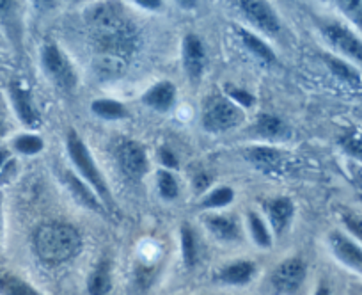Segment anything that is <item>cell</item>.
<instances>
[{
    "mask_svg": "<svg viewBox=\"0 0 362 295\" xmlns=\"http://www.w3.org/2000/svg\"><path fill=\"white\" fill-rule=\"evenodd\" d=\"M34 251L41 262L48 265L69 262L82 249V238L73 226L59 221L43 223L33 238Z\"/></svg>",
    "mask_w": 362,
    "mask_h": 295,
    "instance_id": "6da1fadb",
    "label": "cell"
},
{
    "mask_svg": "<svg viewBox=\"0 0 362 295\" xmlns=\"http://www.w3.org/2000/svg\"><path fill=\"white\" fill-rule=\"evenodd\" d=\"M68 151L73 164H75V168L78 169L80 175L87 180V183L93 187L96 196L102 199V203L105 204L107 208H112L114 199L112 196H110V190L109 187H107L105 180H103L102 173H100L98 168H96L95 161H93V157H90L89 150H87V146L83 144L82 139H80L73 130L69 132L68 135Z\"/></svg>",
    "mask_w": 362,
    "mask_h": 295,
    "instance_id": "7a4b0ae2",
    "label": "cell"
},
{
    "mask_svg": "<svg viewBox=\"0 0 362 295\" xmlns=\"http://www.w3.org/2000/svg\"><path fill=\"white\" fill-rule=\"evenodd\" d=\"M243 114L238 107L222 96H211L203 110V127L208 132H224L236 127Z\"/></svg>",
    "mask_w": 362,
    "mask_h": 295,
    "instance_id": "3957f363",
    "label": "cell"
},
{
    "mask_svg": "<svg viewBox=\"0 0 362 295\" xmlns=\"http://www.w3.org/2000/svg\"><path fill=\"white\" fill-rule=\"evenodd\" d=\"M41 61H43L45 71L48 73V77L59 86V88L69 89L75 88L76 84V73L73 69L71 62L61 54L55 45H47L43 48V54H41Z\"/></svg>",
    "mask_w": 362,
    "mask_h": 295,
    "instance_id": "277c9868",
    "label": "cell"
},
{
    "mask_svg": "<svg viewBox=\"0 0 362 295\" xmlns=\"http://www.w3.org/2000/svg\"><path fill=\"white\" fill-rule=\"evenodd\" d=\"M305 279V263L300 258H288L274 269L270 276L272 288L277 294L293 295Z\"/></svg>",
    "mask_w": 362,
    "mask_h": 295,
    "instance_id": "5b68a950",
    "label": "cell"
},
{
    "mask_svg": "<svg viewBox=\"0 0 362 295\" xmlns=\"http://www.w3.org/2000/svg\"><path fill=\"white\" fill-rule=\"evenodd\" d=\"M323 34L336 50L362 64V40H358L350 29L339 25V23H330V25L323 27Z\"/></svg>",
    "mask_w": 362,
    "mask_h": 295,
    "instance_id": "8992f818",
    "label": "cell"
},
{
    "mask_svg": "<svg viewBox=\"0 0 362 295\" xmlns=\"http://www.w3.org/2000/svg\"><path fill=\"white\" fill-rule=\"evenodd\" d=\"M117 162L121 169L132 178H141L148 171V158L141 144L135 141H123L116 150Z\"/></svg>",
    "mask_w": 362,
    "mask_h": 295,
    "instance_id": "52a82bcc",
    "label": "cell"
},
{
    "mask_svg": "<svg viewBox=\"0 0 362 295\" xmlns=\"http://www.w3.org/2000/svg\"><path fill=\"white\" fill-rule=\"evenodd\" d=\"M329 244L334 256H336L343 265L355 270L357 274H362V245H358L357 242H354L351 238H348L346 235L339 233V231L330 233Z\"/></svg>",
    "mask_w": 362,
    "mask_h": 295,
    "instance_id": "ba28073f",
    "label": "cell"
},
{
    "mask_svg": "<svg viewBox=\"0 0 362 295\" xmlns=\"http://www.w3.org/2000/svg\"><path fill=\"white\" fill-rule=\"evenodd\" d=\"M240 9L243 11V15L250 20L256 27H259L261 30L268 34H277L281 30V23L277 15L274 13V9L270 8L264 2H257V0H245V2H240Z\"/></svg>",
    "mask_w": 362,
    "mask_h": 295,
    "instance_id": "9c48e42d",
    "label": "cell"
},
{
    "mask_svg": "<svg viewBox=\"0 0 362 295\" xmlns=\"http://www.w3.org/2000/svg\"><path fill=\"white\" fill-rule=\"evenodd\" d=\"M9 93H11L13 105H15V110L16 114H18L20 121L30 128L37 127V125H40V114H37L36 107H34L30 93L27 91V89H23L20 84H11Z\"/></svg>",
    "mask_w": 362,
    "mask_h": 295,
    "instance_id": "30bf717a",
    "label": "cell"
},
{
    "mask_svg": "<svg viewBox=\"0 0 362 295\" xmlns=\"http://www.w3.org/2000/svg\"><path fill=\"white\" fill-rule=\"evenodd\" d=\"M183 62L190 79L197 81L204 68V47L199 37L194 34H189L183 41Z\"/></svg>",
    "mask_w": 362,
    "mask_h": 295,
    "instance_id": "8fae6325",
    "label": "cell"
},
{
    "mask_svg": "<svg viewBox=\"0 0 362 295\" xmlns=\"http://www.w3.org/2000/svg\"><path fill=\"white\" fill-rule=\"evenodd\" d=\"M256 272V265L254 262L249 260H238V262H233L229 265L222 267L217 274H215V279L218 283L224 284H245L249 283L250 277Z\"/></svg>",
    "mask_w": 362,
    "mask_h": 295,
    "instance_id": "7c38bea8",
    "label": "cell"
},
{
    "mask_svg": "<svg viewBox=\"0 0 362 295\" xmlns=\"http://www.w3.org/2000/svg\"><path fill=\"white\" fill-rule=\"evenodd\" d=\"M112 288V272H110L109 260H100L95 270L90 272L87 281V291L89 295H107Z\"/></svg>",
    "mask_w": 362,
    "mask_h": 295,
    "instance_id": "4fadbf2b",
    "label": "cell"
},
{
    "mask_svg": "<svg viewBox=\"0 0 362 295\" xmlns=\"http://www.w3.org/2000/svg\"><path fill=\"white\" fill-rule=\"evenodd\" d=\"M268 214H270V223L276 230V233H283L284 228L290 223L293 215V204L288 197H277V199L268 203Z\"/></svg>",
    "mask_w": 362,
    "mask_h": 295,
    "instance_id": "5bb4252c",
    "label": "cell"
},
{
    "mask_svg": "<svg viewBox=\"0 0 362 295\" xmlns=\"http://www.w3.org/2000/svg\"><path fill=\"white\" fill-rule=\"evenodd\" d=\"M174 96H176L174 86L170 84V82H160V84H156L155 88H151L146 93L144 103L156 110H167L173 105Z\"/></svg>",
    "mask_w": 362,
    "mask_h": 295,
    "instance_id": "9a60e30c",
    "label": "cell"
},
{
    "mask_svg": "<svg viewBox=\"0 0 362 295\" xmlns=\"http://www.w3.org/2000/svg\"><path fill=\"white\" fill-rule=\"evenodd\" d=\"M0 295H41L30 283L11 272H0Z\"/></svg>",
    "mask_w": 362,
    "mask_h": 295,
    "instance_id": "2e32d148",
    "label": "cell"
},
{
    "mask_svg": "<svg viewBox=\"0 0 362 295\" xmlns=\"http://www.w3.org/2000/svg\"><path fill=\"white\" fill-rule=\"evenodd\" d=\"M66 182H68L69 189L73 190V194H75L76 199H78L80 203L86 204V207L90 208V210L103 212L102 203H100V201H98L96 194L93 192V190H90L89 187H87L86 183L82 182V180L76 178V176L73 175V173H66Z\"/></svg>",
    "mask_w": 362,
    "mask_h": 295,
    "instance_id": "e0dca14e",
    "label": "cell"
},
{
    "mask_svg": "<svg viewBox=\"0 0 362 295\" xmlns=\"http://www.w3.org/2000/svg\"><path fill=\"white\" fill-rule=\"evenodd\" d=\"M256 130L261 137L267 139H284L290 134L284 121H281L276 116H270V114H263V116L257 117Z\"/></svg>",
    "mask_w": 362,
    "mask_h": 295,
    "instance_id": "ac0fdd59",
    "label": "cell"
},
{
    "mask_svg": "<svg viewBox=\"0 0 362 295\" xmlns=\"http://www.w3.org/2000/svg\"><path fill=\"white\" fill-rule=\"evenodd\" d=\"M323 59H325L327 66H329L330 71H332L337 79H341V81L346 82V84L361 86V73H358L354 66L344 62L343 59L332 57V55H325Z\"/></svg>",
    "mask_w": 362,
    "mask_h": 295,
    "instance_id": "d6986e66",
    "label": "cell"
},
{
    "mask_svg": "<svg viewBox=\"0 0 362 295\" xmlns=\"http://www.w3.org/2000/svg\"><path fill=\"white\" fill-rule=\"evenodd\" d=\"M206 224L218 238L222 241H235L238 237V226L231 217H224V215H214V217L206 219Z\"/></svg>",
    "mask_w": 362,
    "mask_h": 295,
    "instance_id": "ffe728a7",
    "label": "cell"
},
{
    "mask_svg": "<svg viewBox=\"0 0 362 295\" xmlns=\"http://www.w3.org/2000/svg\"><path fill=\"white\" fill-rule=\"evenodd\" d=\"M240 37H242L243 45H245L247 48H249L252 54H256L257 57L261 59V61L268 62V64H272V62H276V55H274V52H272V48L268 47L267 43H263V41L259 40V37L252 36L250 33H247V30L240 29Z\"/></svg>",
    "mask_w": 362,
    "mask_h": 295,
    "instance_id": "44dd1931",
    "label": "cell"
},
{
    "mask_svg": "<svg viewBox=\"0 0 362 295\" xmlns=\"http://www.w3.org/2000/svg\"><path fill=\"white\" fill-rule=\"evenodd\" d=\"M245 157L259 168H276V166H279L283 155L274 148H250Z\"/></svg>",
    "mask_w": 362,
    "mask_h": 295,
    "instance_id": "7402d4cb",
    "label": "cell"
},
{
    "mask_svg": "<svg viewBox=\"0 0 362 295\" xmlns=\"http://www.w3.org/2000/svg\"><path fill=\"white\" fill-rule=\"evenodd\" d=\"M90 107H93V112L96 116L103 117V120L112 121L127 116V109L119 102H116V100H96Z\"/></svg>",
    "mask_w": 362,
    "mask_h": 295,
    "instance_id": "603a6c76",
    "label": "cell"
},
{
    "mask_svg": "<svg viewBox=\"0 0 362 295\" xmlns=\"http://www.w3.org/2000/svg\"><path fill=\"white\" fill-rule=\"evenodd\" d=\"M181 248H183V260L189 267L196 265L197 262V242L192 230L185 226L181 230Z\"/></svg>",
    "mask_w": 362,
    "mask_h": 295,
    "instance_id": "cb8c5ba5",
    "label": "cell"
},
{
    "mask_svg": "<svg viewBox=\"0 0 362 295\" xmlns=\"http://www.w3.org/2000/svg\"><path fill=\"white\" fill-rule=\"evenodd\" d=\"M249 224H250V231H252V237L261 248H270L272 245V238L268 235L267 226L263 224V221L259 219V215L256 214H249Z\"/></svg>",
    "mask_w": 362,
    "mask_h": 295,
    "instance_id": "d4e9b609",
    "label": "cell"
},
{
    "mask_svg": "<svg viewBox=\"0 0 362 295\" xmlns=\"http://www.w3.org/2000/svg\"><path fill=\"white\" fill-rule=\"evenodd\" d=\"M15 150L25 155H36L43 150V141L36 135H20L15 141Z\"/></svg>",
    "mask_w": 362,
    "mask_h": 295,
    "instance_id": "484cf974",
    "label": "cell"
},
{
    "mask_svg": "<svg viewBox=\"0 0 362 295\" xmlns=\"http://www.w3.org/2000/svg\"><path fill=\"white\" fill-rule=\"evenodd\" d=\"M233 201V190L229 187H221V189H215L206 199L203 201L204 208H218L226 207Z\"/></svg>",
    "mask_w": 362,
    "mask_h": 295,
    "instance_id": "4316f807",
    "label": "cell"
},
{
    "mask_svg": "<svg viewBox=\"0 0 362 295\" xmlns=\"http://www.w3.org/2000/svg\"><path fill=\"white\" fill-rule=\"evenodd\" d=\"M158 190L165 199H174L177 196V183L170 173L162 171L158 175Z\"/></svg>",
    "mask_w": 362,
    "mask_h": 295,
    "instance_id": "83f0119b",
    "label": "cell"
},
{
    "mask_svg": "<svg viewBox=\"0 0 362 295\" xmlns=\"http://www.w3.org/2000/svg\"><path fill=\"white\" fill-rule=\"evenodd\" d=\"M341 9L350 20H354L357 25L362 27V2L361 0H351V2H339Z\"/></svg>",
    "mask_w": 362,
    "mask_h": 295,
    "instance_id": "f1b7e54d",
    "label": "cell"
},
{
    "mask_svg": "<svg viewBox=\"0 0 362 295\" xmlns=\"http://www.w3.org/2000/svg\"><path fill=\"white\" fill-rule=\"evenodd\" d=\"M343 223L351 235L362 244V219L355 214H344Z\"/></svg>",
    "mask_w": 362,
    "mask_h": 295,
    "instance_id": "f546056e",
    "label": "cell"
},
{
    "mask_svg": "<svg viewBox=\"0 0 362 295\" xmlns=\"http://www.w3.org/2000/svg\"><path fill=\"white\" fill-rule=\"evenodd\" d=\"M228 91H229V95H231V98L236 100V102H238L242 107H250L254 103V96L250 95V93L243 91V89L229 88Z\"/></svg>",
    "mask_w": 362,
    "mask_h": 295,
    "instance_id": "4dcf8cb0",
    "label": "cell"
},
{
    "mask_svg": "<svg viewBox=\"0 0 362 295\" xmlns=\"http://www.w3.org/2000/svg\"><path fill=\"white\" fill-rule=\"evenodd\" d=\"M343 144L348 151H354V154L362 151V141L358 137H355V135H350V137L343 139Z\"/></svg>",
    "mask_w": 362,
    "mask_h": 295,
    "instance_id": "1f68e13d",
    "label": "cell"
},
{
    "mask_svg": "<svg viewBox=\"0 0 362 295\" xmlns=\"http://www.w3.org/2000/svg\"><path fill=\"white\" fill-rule=\"evenodd\" d=\"M160 158H162V164L167 166V168H177V161L173 155V151L169 148H162L160 151Z\"/></svg>",
    "mask_w": 362,
    "mask_h": 295,
    "instance_id": "d6a6232c",
    "label": "cell"
},
{
    "mask_svg": "<svg viewBox=\"0 0 362 295\" xmlns=\"http://www.w3.org/2000/svg\"><path fill=\"white\" fill-rule=\"evenodd\" d=\"M210 183H211L210 176L199 175V176H197V178H196V189H197V190H204L208 185H210Z\"/></svg>",
    "mask_w": 362,
    "mask_h": 295,
    "instance_id": "836d02e7",
    "label": "cell"
},
{
    "mask_svg": "<svg viewBox=\"0 0 362 295\" xmlns=\"http://www.w3.org/2000/svg\"><path fill=\"white\" fill-rule=\"evenodd\" d=\"M315 295H332V294H330V288H329V284H327L325 281H322V283L318 284V288H316Z\"/></svg>",
    "mask_w": 362,
    "mask_h": 295,
    "instance_id": "e575fe53",
    "label": "cell"
},
{
    "mask_svg": "<svg viewBox=\"0 0 362 295\" xmlns=\"http://www.w3.org/2000/svg\"><path fill=\"white\" fill-rule=\"evenodd\" d=\"M139 6H144V8H148V9H156V8H160V2H151V0H139L137 2Z\"/></svg>",
    "mask_w": 362,
    "mask_h": 295,
    "instance_id": "d590c367",
    "label": "cell"
},
{
    "mask_svg": "<svg viewBox=\"0 0 362 295\" xmlns=\"http://www.w3.org/2000/svg\"><path fill=\"white\" fill-rule=\"evenodd\" d=\"M8 157H9V154L6 150H0V169L4 168L6 164H8Z\"/></svg>",
    "mask_w": 362,
    "mask_h": 295,
    "instance_id": "8d00e7d4",
    "label": "cell"
},
{
    "mask_svg": "<svg viewBox=\"0 0 362 295\" xmlns=\"http://www.w3.org/2000/svg\"><path fill=\"white\" fill-rule=\"evenodd\" d=\"M0 230H2V197H0Z\"/></svg>",
    "mask_w": 362,
    "mask_h": 295,
    "instance_id": "74e56055",
    "label": "cell"
}]
</instances>
